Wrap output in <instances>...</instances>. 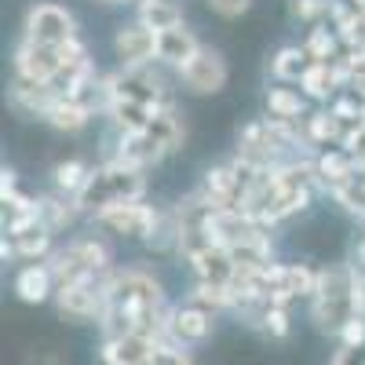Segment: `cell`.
Listing matches in <instances>:
<instances>
[{"mask_svg":"<svg viewBox=\"0 0 365 365\" xmlns=\"http://www.w3.org/2000/svg\"><path fill=\"white\" fill-rule=\"evenodd\" d=\"M51 237H55V230H48L44 223L29 227L22 234H4V259H26V263L48 259L55 252L51 249Z\"/></svg>","mask_w":365,"mask_h":365,"instance_id":"obj_17","label":"cell"},{"mask_svg":"<svg viewBox=\"0 0 365 365\" xmlns=\"http://www.w3.org/2000/svg\"><path fill=\"white\" fill-rule=\"evenodd\" d=\"M55 289H58V282H55V270L48 259H34L15 274V292L22 303H44L55 296Z\"/></svg>","mask_w":365,"mask_h":365,"instance_id":"obj_16","label":"cell"},{"mask_svg":"<svg viewBox=\"0 0 365 365\" xmlns=\"http://www.w3.org/2000/svg\"><path fill=\"white\" fill-rule=\"evenodd\" d=\"M106 285H110V274L106 278L58 285L55 289V303H58V311H63L70 322H99L103 307H106Z\"/></svg>","mask_w":365,"mask_h":365,"instance_id":"obj_8","label":"cell"},{"mask_svg":"<svg viewBox=\"0 0 365 365\" xmlns=\"http://www.w3.org/2000/svg\"><path fill=\"white\" fill-rule=\"evenodd\" d=\"M51 175H55V190H58V194L77 197L81 187L88 182V175H91V168H88L84 161H58V165L51 168Z\"/></svg>","mask_w":365,"mask_h":365,"instance_id":"obj_27","label":"cell"},{"mask_svg":"<svg viewBox=\"0 0 365 365\" xmlns=\"http://www.w3.org/2000/svg\"><path fill=\"white\" fill-rule=\"evenodd\" d=\"M51 270H55V282L58 285H70V282H88V278H106L113 274V256L110 245L103 237H73L66 249H55L48 256Z\"/></svg>","mask_w":365,"mask_h":365,"instance_id":"obj_4","label":"cell"},{"mask_svg":"<svg viewBox=\"0 0 365 365\" xmlns=\"http://www.w3.org/2000/svg\"><path fill=\"white\" fill-rule=\"evenodd\" d=\"M358 314L365 318V278H358Z\"/></svg>","mask_w":365,"mask_h":365,"instance_id":"obj_35","label":"cell"},{"mask_svg":"<svg viewBox=\"0 0 365 365\" xmlns=\"http://www.w3.org/2000/svg\"><path fill=\"white\" fill-rule=\"evenodd\" d=\"M158 216H161V208L146 205V201H120V205H110V208L96 212L91 223L110 230V234H120V237H143L146 241L158 227Z\"/></svg>","mask_w":365,"mask_h":365,"instance_id":"obj_7","label":"cell"},{"mask_svg":"<svg viewBox=\"0 0 365 365\" xmlns=\"http://www.w3.org/2000/svg\"><path fill=\"white\" fill-rule=\"evenodd\" d=\"M267 113L278 120H307V96L296 88H270L267 91Z\"/></svg>","mask_w":365,"mask_h":365,"instance_id":"obj_23","label":"cell"},{"mask_svg":"<svg viewBox=\"0 0 365 365\" xmlns=\"http://www.w3.org/2000/svg\"><path fill=\"white\" fill-rule=\"evenodd\" d=\"M73 44V41H70ZM70 44H37V41H19L15 48V77L22 81H34V84H55L66 70V58H70Z\"/></svg>","mask_w":365,"mask_h":365,"instance_id":"obj_6","label":"cell"},{"mask_svg":"<svg viewBox=\"0 0 365 365\" xmlns=\"http://www.w3.org/2000/svg\"><path fill=\"white\" fill-rule=\"evenodd\" d=\"M22 37L26 41H37V44H70L77 41V19L66 4H55V0H41L26 11L22 22Z\"/></svg>","mask_w":365,"mask_h":365,"instance_id":"obj_5","label":"cell"},{"mask_svg":"<svg viewBox=\"0 0 365 365\" xmlns=\"http://www.w3.org/2000/svg\"><path fill=\"white\" fill-rule=\"evenodd\" d=\"M168 303L165 289L150 270L125 267L110 274L106 285V307L99 318L103 336H125V332H150L165 340V322H168Z\"/></svg>","mask_w":365,"mask_h":365,"instance_id":"obj_1","label":"cell"},{"mask_svg":"<svg viewBox=\"0 0 365 365\" xmlns=\"http://www.w3.org/2000/svg\"><path fill=\"white\" fill-rule=\"evenodd\" d=\"M146 194V179H143V168H128L120 161H106L99 168H91L88 182L77 194V205L84 216H96V212L110 208V205H120V201H143Z\"/></svg>","mask_w":365,"mask_h":365,"instance_id":"obj_3","label":"cell"},{"mask_svg":"<svg viewBox=\"0 0 365 365\" xmlns=\"http://www.w3.org/2000/svg\"><path fill=\"white\" fill-rule=\"evenodd\" d=\"M311 318L329 336H340L344 325L358 318V270L351 263H332L318 270V285L311 292Z\"/></svg>","mask_w":365,"mask_h":365,"instance_id":"obj_2","label":"cell"},{"mask_svg":"<svg viewBox=\"0 0 365 365\" xmlns=\"http://www.w3.org/2000/svg\"><path fill=\"white\" fill-rule=\"evenodd\" d=\"M165 154L168 150L150 132H117V150L110 154V161H120L128 168H143L146 172L150 165H158Z\"/></svg>","mask_w":365,"mask_h":365,"instance_id":"obj_13","label":"cell"},{"mask_svg":"<svg viewBox=\"0 0 365 365\" xmlns=\"http://www.w3.org/2000/svg\"><path fill=\"white\" fill-rule=\"evenodd\" d=\"M150 135H154L168 154L172 150H179L182 146V139H187V125H182V117L175 113V106H165V110H158V117L150 120V128H146Z\"/></svg>","mask_w":365,"mask_h":365,"instance_id":"obj_25","label":"cell"},{"mask_svg":"<svg viewBox=\"0 0 365 365\" xmlns=\"http://www.w3.org/2000/svg\"><path fill=\"white\" fill-rule=\"evenodd\" d=\"M227 77H230L227 58H223L216 48H208V44H201V48H197V55H194L190 63L179 70L182 88L194 91V96H216V91H223V88H227Z\"/></svg>","mask_w":365,"mask_h":365,"instance_id":"obj_10","label":"cell"},{"mask_svg":"<svg viewBox=\"0 0 365 365\" xmlns=\"http://www.w3.org/2000/svg\"><path fill=\"white\" fill-rule=\"evenodd\" d=\"M340 44H344V37L332 26H314L311 41L303 48H307V55L314 58V63H332V58H340Z\"/></svg>","mask_w":365,"mask_h":365,"instance_id":"obj_26","label":"cell"},{"mask_svg":"<svg viewBox=\"0 0 365 365\" xmlns=\"http://www.w3.org/2000/svg\"><path fill=\"white\" fill-rule=\"evenodd\" d=\"M332 8V0H292V15L303 22H322Z\"/></svg>","mask_w":365,"mask_h":365,"instance_id":"obj_29","label":"cell"},{"mask_svg":"<svg viewBox=\"0 0 365 365\" xmlns=\"http://www.w3.org/2000/svg\"><path fill=\"white\" fill-rule=\"evenodd\" d=\"M77 216H84L81 212V205H77V197H70V194H51V197H41V220H44V227L48 230H66V227H73L77 223Z\"/></svg>","mask_w":365,"mask_h":365,"instance_id":"obj_21","label":"cell"},{"mask_svg":"<svg viewBox=\"0 0 365 365\" xmlns=\"http://www.w3.org/2000/svg\"><path fill=\"white\" fill-rule=\"evenodd\" d=\"M103 113L113 120L117 132H146L150 120L158 117V106H146V103H135V99H106Z\"/></svg>","mask_w":365,"mask_h":365,"instance_id":"obj_19","label":"cell"},{"mask_svg":"<svg viewBox=\"0 0 365 365\" xmlns=\"http://www.w3.org/2000/svg\"><path fill=\"white\" fill-rule=\"evenodd\" d=\"M190 267H194V274H197V282H205V285L234 289V282H237V263H234L230 249H223V245L205 249L201 256L190 259Z\"/></svg>","mask_w":365,"mask_h":365,"instance_id":"obj_15","label":"cell"},{"mask_svg":"<svg viewBox=\"0 0 365 365\" xmlns=\"http://www.w3.org/2000/svg\"><path fill=\"white\" fill-rule=\"evenodd\" d=\"M158 347H161V336H150V332H125V336H103L99 354H103L106 365H146Z\"/></svg>","mask_w":365,"mask_h":365,"instance_id":"obj_12","label":"cell"},{"mask_svg":"<svg viewBox=\"0 0 365 365\" xmlns=\"http://www.w3.org/2000/svg\"><path fill=\"white\" fill-rule=\"evenodd\" d=\"M135 19L143 26H150L154 34H161V29H172L182 22V4L179 0H139Z\"/></svg>","mask_w":365,"mask_h":365,"instance_id":"obj_22","label":"cell"},{"mask_svg":"<svg viewBox=\"0 0 365 365\" xmlns=\"http://www.w3.org/2000/svg\"><path fill=\"white\" fill-rule=\"evenodd\" d=\"M91 117H96V106L91 103L73 99V96H55V103L48 106V113L41 120H48L55 132H81V128H88Z\"/></svg>","mask_w":365,"mask_h":365,"instance_id":"obj_18","label":"cell"},{"mask_svg":"<svg viewBox=\"0 0 365 365\" xmlns=\"http://www.w3.org/2000/svg\"><path fill=\"white\" fill-rule=\"evenodd\" d=\"M344 120L325 110V113H311L307 120H303V139L314 143V146H329V143H344Z\"/></svg>","mask_w":365,"mask_h":365,"instance_id":"obj_24","label":"cell"},{"mask_svg":"<svg viewBox=\"0 0 365 365\" xmlns=\"http://www.w3.org/2000/svg\"><path fill=\"white\" fill-rule=\"evenodd\" d=\"M212 325H216V311L201 307V303H194V299H182L179 307L168 311L165 340H172L179 347H194V344H205L212 336Z\"/></svg>","mask_w":365,"mask_h":365,"instance_id":"obj_9","label":"cell"},{"mask_svg":"<svg viewBox=\"0 0 365 365\" xmlns=\"http://www.w3.org/2000/svg\"><path fill=\"white\" fill-rule=\"evenodd\" d=\"M361 26H365V8H361Z\"/></svg>","mask_w":365,"mask_h":365,"instance_id":"obj_36","label":"cell"},{"mask_svg":"<svg viewBox=\"0 0 365 365\" xmlns=\"http://www.w3.org/2000/svg\"><path fill=\"white\" fill-rule=\"evenodd\" d=\"M26 365H66L63 358H58L55 351H37V354H29V361Z\"/></svg>","mask_w":365,"mask_h":365,"instance_id":"obj_34","label":"cell"},{"mask_svg":"<svg viewBox=\"0 0 365 365\" xmlns=\"http://www.w3.org/2000/svg\"><path fill=\"white\" fill-rule=\"evenodd\" d=\"M197 48H201V41L194 37V29H187V22L161 29L158 34V66H172L179 73L197 55Z\"/></svg>","mask_w":365,"mask_h":365,"instance_id":"obj_14","label":"cell"},{"mask_svg":"<svg viewBox=\"0 0 365 365\" xmlns=\"http://www.w3.org/2000/svg\"><path fill=\"white\" fill-rule=\"evenodd\" d=\"M11 194H19V187H15V172L4 168V172H0V201L11 197Z\"/></svg>","mask_w":365,"mask_h":365,"instance_id":"obj_33","label":"cell"},{"mask_svg":"<svg viewBox=\"0 0 365 365\" xmlns=\"http://www.w3.org/2000/svg\"><path fill=\"white\" fill-rule=\"evenodd\" d=\"M336 344H347V347L365 344V318H361V314H358L354 322H347V325H344V332L336 336Z\"/></svg>","mask_w":365,"mask_h":365,"instance_id":"obj_31","label":"cell"},{"mask_svg":"<svg viewBox=\"0 0 365 365\" xmlns=\"http://www.w3.org/2000/svg\"><path fill=\"white\" fill-rule=\"evenodd\" d=\"M311 63H314V58L307 55V48L285 44V48L274 51V58H270V77L278 81V84H299Z\"/></svg>","mask_w":365,"mask_h":365,"instance_id":"obj_20","label":"cell"},{"mask_svg":"<svg viewBox=\"0 0 365 365\" xmlns=\"http://www.w3.org/2000/svg\"><path fill=\"white\" fill-rule=\"evenodd\" d=\"M205 4L216 11L220 19H241V15L252 8V0H205Z\"/></svg>","mask_w":365,"mask_h":365,"instance_id":"obj_30","label":"cell"},{"mask_svg":"<svg viewBox=\"0 0 365 365\" xmlns=\"http://www.w3.org/2000/svg\"><path fill=\"white\" fill-rule=\"evenodd\" d=\"M146 365H194V361H190L187 347H179L172 340H161V347L154 351V358H150Z\"/></svg>","mask_w":365,"mask_h":365,"instance_id":"obj_28","label":"cell"},{"mask_svg":"<svg viewBox=\"0 0 365 365\" xmlns=\"http://www.w3.org/2000/svg\"><path fill=\"white\" fill-rule=\"evenodd\" d=\"M329 365H365V344H358V347L340 344V351L332 354V361H329Z\"/></svg>","mask_w":365,"mask_h":365,"instance_id":"obj_32","label":"cell"},{"mask_svg":"<svg viewBox=\"0 0 365 365\" xmlns=\"http://www.w3.org/2000/svg\"><path fill=\"white\" fill-rule=\"evenodd\" d=\"M113 51L120 58V66H154L158 63V34L139 19L125 22L113 34Z\"/></svg>","mask_w":365,"mask_h":365,"instance_id":"obj_11","label":"cell"}]
</instances>
